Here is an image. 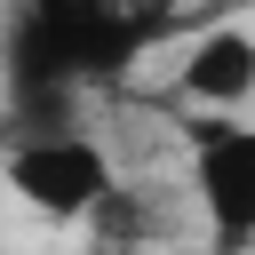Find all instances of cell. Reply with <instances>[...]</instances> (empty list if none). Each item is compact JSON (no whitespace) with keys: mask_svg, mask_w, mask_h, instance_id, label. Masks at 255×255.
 I'll return each instance as SVG.
<instances>
[{"mask_svg":"<svg viewBox=\"0 0 255 255\" xmlns=\"http://www.w3.org/2000/svg\"><path fill=\"white\" fill-rule=\"evenodd\" d=\"M0 191L32 223H48V231H80V223H96L112 207L120 175H112V151L96 135H80V128H32V135L8 143Z\"/></svg>","mask_w":255,"mask_h":255,"instance_id":"cell-1","label":"cell"},{"mask_svg":"<svg viewBox=\"0 0 255 255\" xmlns=\"http://www.w3.org/2000/svg\"><path fill=\"white\" fill-rule=\"evenodd\" d=\"M191 207H199L215 255H239L255 239V128L247 120H199V135H191Z\"/></svg>","mask_w":255,"mask_h":255,"instance_id":"cell-2","label":"cell"},{"mask_svg":"<svg viewBox=\"0 0 255 255\" xmlns=\"http://www.w3.org/2000/svg\"><path fill=\"white\" fill-rule=\"evenodd\" d=\"M175 88H183L207 120H247V96H255V32H247V16L207 24V32L183 48Z\"/></svg>","mask_w":255,"mask_h":255,"instance_id":"cell-3","label":"cell"}]
</instances>
